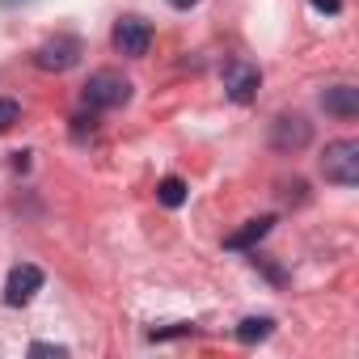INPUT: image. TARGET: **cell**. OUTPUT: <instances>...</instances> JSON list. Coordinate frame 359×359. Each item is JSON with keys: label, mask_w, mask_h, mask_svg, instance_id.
Instances as JSON below:
<instances>
[{"label": "cell", "mask_w": 359, "mask_h": 359, "mask_svg": "<svg viewBox=\"0 0 359 359\" xmlns=\"http://www.w3.org/2000/svg\"><path fill=\"white\" fill-rule=\"evenodd\" d=\"M81 102H85V110H118V106L131 102V81H127L123 72L102 68V72H93V76L85 81Z\"/></svg>", "instance_id": "6da1fadb"}, {"label": "cell", "mask_w": 359, "mask_h": 359, "mask_svg": "<svg viewBox=\"0 0 359 359\" xmlns=\"http://www.w3.org/2000/svg\"><path fill=\"white\" fill-rule=\"evenodd\" d=\"M321 177L334 187H359V140H334L321 152Z\"/></svg>", "instance_id": "7a4b0ae2"}, {"label": "cell", "mask_w": 359, "mask_h": 359, "mask_svg": "<svg viewBox=\"0 0 359 359\" xmlns=\"http://www.w3.org/2000/svg\"><path fill=\"white\" fill-rule=\"evenodd\" d=\"M81 55H85V43H81L76 34H55V39L39 43L34 68H43V72H68V68L81 64Z\"/></svg>", "instance_id": "3957f363"}, {"label": "cell", "mask_w": 359, "mask_h": 359, "mask_svg": "<svg viewBox=\"0 0 359 359\" xmlns=\"http://www.w3.org/2000/svg\"><path fill=\"white\" fill-rule=\"evenodd\" d=\"M258 89H262V72L254 64H245V60H229L224 64V97L229 102L250 106L258 97Z\"/></svg>", "instance_id": "277c9868"}, {"label": "cell", "mask_w": 359, "mask_h": 359, "mask_svg": "<svg viewBox=\"0 0 359 359\" xmlns=\"http://www.w3.org/2000/svg\"><path fill=\"white\" fill-rule=\"evenodd\" d=\"M110 43H114V51H118V55L140 60V55H148V47H152V26H148L144 18H118V22H114Z\"/></svg>", "instance_id": "5b68a950"}, {"label": "cell", "mask_w": 359, "mask_h": 359, "mask_svg": "<svg viewBox=\"0 0 359 359\" xmlns=\"http://www.w3.org/2000/svg\"><path fill=\"white\" fill-rule=\"evenodd\" d=\"M309 140H313V123L304 118V114H279L275 123H271V148L275 152H300V148H309Z\"/></svg>", "instance_id": "8992f818"}, {"label": "cell", "mask_w": 359, "mask_h": 359, "mask_svg": "<svg viewBox=\"0 0 359 359\" xmlns=\"http://www.w3.org/2000/svg\"><path fill=\"white\" fill-rule=\"evenodd\" d=\"M43 283H47L43 266H34V262H22V266H13V271H9V279H5V304H9V309H22V304H30V300L43 292Z\"/></svg>", "instance_id": "52a82bcc"}, {"label": "cell", "mask_w": 359, "mask_h": 359, "mask_svg": "<svg viewBox=\"0 0 359 359\" xmlns=\"http://www.w3.org/2000/svg\"><path fill=\"white\" fill-rule=\"evenodd\" d=\"M279 220L275 216H258V220H245L237 233H229L224 237V250H233V254H245V250H254L262 237H271V229H275Z\"/></svg>", "instance_id": "ba28073f"}, {"label": "cell", "mask_w": 359, "mask_h": 359, "mask_svg": "<svg viewBox=\"0 0 359 359\" xmlns=\"http://www.w3.org/2000/svg\"><path fill=\"white\" fill-rule=\"evenodd\" d=\"M321 110L334 118H355L359 114V89L355 85H330L321 93Z\"/></svg>", "instance_id": "9c48e42d"}, {"label": "cell", "mask_w": 359, "mask_h": 359, "mask_svg": "<svg viewBox=\"0 0 359 359\" xmlns=\"http://www.w3.org/2000/svg\"><path fill=\"white\" fill-rule=\"evenodd\" d=\"M233 334H237V342H245V346H254V342H266V338L275 334V317H241Z\"/></svg>", "instance_id": "30bf717a"}, {"label": "cell", "mask_w": 359, "mask_h": 359, "mask_svg": "<svg viewBox=\"0 0 359 359\" xmlns=\"http://www.w3.org/2000/svg\"><path fill=\"white\" fill-rule=\"evenodd\" d=\"M187 199H191V191H187V182H182V177H161V182H156V203H161V208L177 212V208H182Z\"/></svg>", "instance_id": "8fae6325"}, {"label": "cell", "mask_w": 359, "mask_h": 359, "mask_svg": "<svg viewBox=\"0 0 359 359\" xmlns=\"http://www.w3.org/2000/svg\"><path fill=\"white\" fill-rule=\"evenodd\" d=\"M13 123H22V106L13 97H0V135H5Z\"/></svg>", "instance_id": "7c38bea8"}, {"label": "cell", "mask_w": 359, "mask_h": 359, "mask_svg": "<svg viewBox=\"0 0 359 359\" xmlns=\"http://www.w3.org/2000/svg\"><path fill=\"white\" fill-rule=\"evenodd\" d=\"M30 355H55V359H64L68 346H60V342H30Z\"/></svg>", "instance_id": "4fadbf2b"}, {"label": "cell", "mask_w": 359, "mask_h": 359, "mask_svg": "<svg viewBox=\"0 0 359 359\" xmlns=\"http://www.w3.org/2000/svg\"><path fill=\"white\" fill-rule=\"evenodd\" d=\"M309 5H313L317 13H330V18H334V13H342V0H309Z\"/></svg>", "instance_id": "5bb4252c"}, {"label": "cell", "mask_w": 359, "mask_h": 359, "mask_svg": "<svg viewBox=\"0 0 359 359\" xmlns=\"http://www.w3.org/2000/svg\"><path fill=\"white\" fill-rule=\"evenodd\" d=\"M165 5H173V9H195L199 0H165Z\"/></svg>", "instance_id": "9a60e30c"}, {"label": "cell", "mask_w": 359, "mask_h": 359, "mask_svg": "<svg viewBox=\"0 0 359 359\" xmlns=\"http://www.w3.org/2000/svg\"><path fill=\"white\" fill-rule=\"evenodd\" d=\"M18 5H30V0H0V9H18Z\"/></svg>", "instance_id": "2e32d148"}]
</instances>
